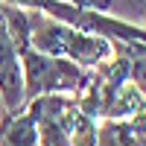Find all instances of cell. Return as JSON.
<instances>
[{
  "mask_svg": "<svg viewBox=\"0 0 146 146\" xmlns=\"http://www.w3.org/2000/svg\"><path fill=\"white\" fill-rule=\"evenodd\" d=\"M0 146H38V120L27 105L0 114Z\"/></svg>",
  "mask_w": 146,
  "mask_h": 146,
  "instance_id": "277c9868",
  "label": "cell"
},
{
  "mask_svg": "<svg viewBox=\"0 0 146 146\" xmlns=\"http://www.w3.org/2000/svg\"><path fill=\"white\" fill-rule=\"evenodd\" d=\"M29 44L41 53L70 58V62H76L85 70H94L96 64H102L114 56V47H111L108 38L76 29V27H67V23L56 21V18H47L41 12H32Z\"/></svg>",
  "mask_w": 146,
  "mask_h": 146,
  "instance_id": "6da1fadb",
  "label": "cell"
},
{
  "mask_svg": "<svg viewBox=\"0 0 146 146\" xmlns=\"http://www.w3.org/2000/svg\"><path fill=\"white\" fill-rule=\"evenodd\" d=\"M0 102L3 111H21L23 108V64L21 50L0 15Z\"/></svg>",
  "mask_w": 146,
  "mask_h": 146,
  "instance_id": "3957f363",
  "label": "cell"
},
{
  "mask_svg": "<svg viewBox=\"0 0 146 146\" xmlns=\"http://www.w3.org/2000/svg\"><path fill=\"white\" fill-rule=\"evenodd\" d=\"M140 27L146 29V9H143V15H140Z\"/></svg>",
  "mask_w": 146,
  "mask_h": 146,
  "instance_id": "ba28073f",
  "label": "cell"
},
{
  "mask_svg": "<svg viewBox=\"0 0 146 146\" xmlns=\"http://www.w3.org/2000/svg\"><path fill=\"white\" fill-rule=\"evenodd\" d=\"M76 9H88V12H102V15H111L114 12V0H67Z\"/></svg>",
  "mask_w": 146,
  "mask_h": 146,
  "instance_id": "52a82bcc",
  "label": "cell"
},
{
  "mask_svg": "<svg viewBox=\"0 0 146 146\" xmlns=\"http://www.w3.org/2000/svg\"><path fill=\"white\" fill-rule=\"evenodd\" d=\"M111 47H114V53H120L129 62V79L146 96V44H140V41H111Z\"/></svg>",
  "mask_w": 146,
  "mask_h": 146,
  "instance_id": "5b68a950",
  "label": "cell"
},
{
  "mask_svg": "<svg viewBox=\"0 0 146 146\" xmlns=\"http://www.w3.org/2000/svg\"><path fill=\"white\" fill-rule=\"evenodd\" d=\"M96 117L76 105L70 117V146H96Z\"/></svg>",
  "mask_w": 146,
  "mask_h": 146,
  "instance_id": "8992f818",
  "label": "cell"
},
{
  "mask_svg": "<svg viewBox=\"0 0 146 146\" xmlns=\"http://www.w3.org/2000/svg\"><path fill=\"white\" fill-rule=\"evenodd\" d=\"M21 64H23V105L47 94H82L91 79V70L79 67L70 58L41 53L32 44L21 50Z\"/></svg>",
  "mask_w": 146,
  "mask_h": 146,
  "instance_id": "7a4b0ae2",
  "label": "cell"
}]
</instances>
